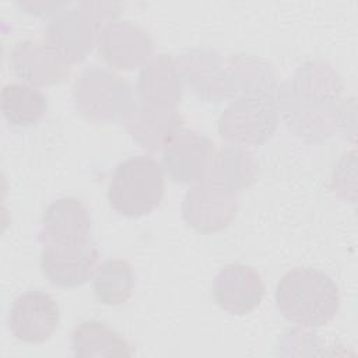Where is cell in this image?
<instances>
[{
    "label": "cell",
    "instance_id": "obj_6",
    "mask_svg": "<svg viewBox=\"0 0 358 358\" xmlns=\"http://www.w3.org/2000/svg\"><path fill=\"white\" fill-rule=\"evenodd\" d=\"M46 243H77L91 239V217L80 200L64 197L50 204L42 218Z\"/></svg>",
    "mask_w": 358,
    "mask_h": 358
},
{
    "label": "cell",
    "instance_id": "obj_5",
    "mask_svg": "<svg viewBox=\"0 0 358 358\" xmlns=\"http://www.w3.org/2000/svg\"><path fill=\"white\" fill-rule=\"evenodd\" d=\"M213 298L218 306L232 315H245L260 305L264 284L250 266L234 263L222 267L213 281Z\"/></svg>",
    "mask_w": 358,
    "mask_h": 358
},
{
    "label": "cell",
    "instance_id": "obj_3",
    "mask_svg": "<svg viewBox=\"0 0 358 358\" xmlns=\"http://www.w3.org/2000/svg\"><path fill=\"white\" fill-rule=\"evenodd\" d=\"M60 310L56 299L41 289H28L11 303L7 315L10 333L20 341L38 344L56 331Z\"/></svg>",
    "mask_w": 358,
    "mask_h": 358
},
{
    "label": "cell",
    "instance_id": "obj_2",
    "mask_svg": "<svg viewBox=\"0 0 358 358\" xmlns=\"http://www.w3.org/2000/svg\"><path fill=\"white\" fill-rule=\"evenodd\" d=\"M164 175L150 155H136L119 162L108 185L110 207L126 217H140L159 206Z\"/></svg>",
    "mask_w": 358,
    "mask_h": 358
},
{
    "label": "cell",
    "instance_id": "obj_9",
    "mask_svg": "<svg viewBox=\"0 0 358 358\" xmlns=\"http://www.w3.org/2000/svg\"><path fill=\"white\" fill-rule=\"evenodd\" d=\"M134 285V275L130 264L124 260H108L98 267L94 292L95 296L109 305L127 301Z\"/></svg>",
    "mask_w": 358,
    "mask_h": 358
},
{
    "label": "cell",
    "instance_id": "obj_8",
    "mask_svg": "<svg viewBox=\"0 0 358 358\" xmlns=\"http://www.w3.org/2000/svg\"><path fill=\"white\" fill-rule=\"evenodd\" d=\"M1 110L10 124L28 126L43 116L46 98L31 85L8 83L1 91Z\"/></svg>",
    "mask_w": 358,
    "mask_h": 358
},
{
    "label": "cell",
    "instance_id": "obj_4",
    "mask_svg": "<svg viewBox=\"0 0 358 358\" xmlns=\"http://www.w3.org/2000/svg\"><path fill=\"white\" fill-rule=\"evenodd\" d=\"M98 249L90 239L77 243H46L41 253V267L49 281L59 287H77L95 271Z\"/></svg>",
    "mask_w": 358,
    "mask_h": 358
},
{
    "label": "cell",
    "instance_id": "obj_7",
    "mask_svg": "<svg viewBox=\"0 0 358 358\" xmlns=\"http://www.w3.org/2000/svg\"><path fill=\"white\" fill-rule=\"evenodd\" d=\"M71 348L76 357H130V344L106 323L85 320L71 334Z\"/></svg>",
    "mask_w": 358,
    "mask_h": 358
},
{
    "label": "cell",
    "instance_id": "obj_1",
    "mask_svg": "<svg viewBox=\"0 0 358 358\" xmlns=\"http://www.w3.org/2000/svg\"><path fill=\"white\" fill-rule=\"evenodd\" d=\"M281 316L299 327L327 324L338 312L341 296L333 278L313 267L288 270L274 292Z\"/></svg>",
    "mask_w": 358,
    "mask_h": 358
}]
</instances>
